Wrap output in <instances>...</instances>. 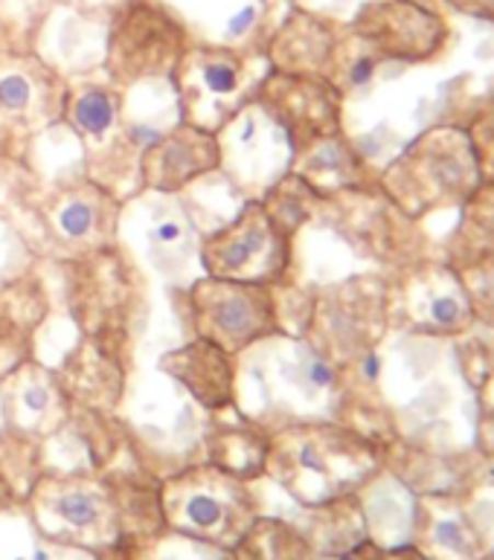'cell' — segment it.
Masks as SVG:
<instances>
[{
	"mask_svg": "<svg viewBox=\"0 0 494 560\" xmlns=\"http://www.w3.org/2000/svg\"><path fill=\"white\" fill-rule=\"evenodd\" d=\"M158 493L163 528L221 552H230L260 517V502L248 482L216 465L181 470Z\"/></svg>",
	"mask_w": 494,
	"mask_h": 560,
	"instance_id": "6da1fadb",
	"label": "cell"
},
{
	"mask_svg": "<svg viewBox=\"0 0 494 560\" xmlns=\"http://www.w3.org/2000/svg\"><path fill=\"white\" fill-rule=\"evenodd\" d=\"M30 514L44 540L84 552H108L123 537L117 493L105 479L84 474H53L35 479L30 493Z\"/></svg>",
	"mask_w": 494,
	"mask_h": 560,
	"instance_id": "7a4b0ae2",
	"label": "cell"
},
{
	"mask_svg": "<svg viewBox=\"0 0 494 560\" xmlns=\"http://www.w3.org/2000/svg\"><path fill=\"white\" fill-rule=\"evenodd\" d=\"M195 335L230 354L251 349L279 331L268 284L207 277L189 291Z\"/></svg>",
	"mask_w": 494,
	"mask_h": 560,
	"instance_id": "3957f363",
	"label": "cell"
},
{
	"mask_svg": "<svg viewBox=\"0 0 494 560\" xmlns=\"http://www.w3.org/2000/svg\"><path fill=\"white\" fill-rule=\"evenodd\" d=\"M184 30L154 3L137 0L119 12L111 33L108 70L117 82H140L154 75H175L184 59Z\"/></svg>",
	"mask_w": 494,
	"mask_h": 560,
	"instance_id": "277c9868",
	"label": "cell"
},
{
	"mask_svg": "<svg viewBox=\"0 0 494 560\" xmlns=\"http://www.w3.org/2000/svg\"><path fill=\"white\" fill-rule=\"evenodd\" d=\"M177 93L186 122L204 131H218L242 110L244 88L251 84V65L233 50L198 47L186 50L175 70Z\"/></svg>",
	"mask_w": 494,
	"mask_h": 560,
	"instance_id": "5b68a950",
	"label": "cell"
},
{
	"mask_svg": "<svg viewBox=\"0 0 494 560\" xmlns=\"http://www.w3.org/2000/svg\"><path fill=\"white\" fill-rule=\"evenodd\" d=\"M202 261L216 279L268 284L285 265V235L277 230L265 203L251 201L239 218L204 242Z\"/></svg>",
	"mask_w": 494,
	"mask_h": 560,
	"instance_id": "8992f818",
	"label": "cell"
},
{
	"mask_svg": "<svg viewBox=\"0 0 494 560\" xmlns=\"http://www.w3.org/2000/svg\"><path fill=\"white\" fill-rule=\"evenodd\" d=\"M221 166V142L216 131L198 126H177L142 151V180L154 192H177L189 180Z\"/></svg>",
	"mask_w": 494,
	"mask_h": 560,
	"instance_id": "52a82bcc",
	"label": "cell"
},
{
	"mask_svg": "<svg viewBox=\"0 0 494 560\" xmlns=\"http://www.w3.org/2000/svg\"><path fill=\"white\" fill-rule=\"evenodd\" d=\"M233 354L212 340L195 337L193 343L169 351L160 360V369L186 386V393L207 410H225L235 401V369Z\"/></svg>",
	"mask_w": 494,
	"mask_h": 560,
	"instance_id": "ba28073f",
	"label": "cell"
},
{
	"mask_svg": "<svg viewBox=\"0 0 494 560\" xmlns=\"http://www.w3.org/2000/svg\"><path fill=\"white\" fill-rule=\"evenodd\" d=\"M3 407H7L9 424L26 439L33 433L56 430V424H61L68 412L56 377H50L47 369L35 363H21L9 372L3 381Z\"/></svg>",
	"mask_w": 494,
	"mask_h": 560,
	"instance_id": "9c48e42d",
	"label": "cell"
},
{
	"mask_svg": "<svg viewBox=\"0 0 494 560\" xmlns=\"http://www.w3.org/2000/svg\"><path fill=\"white\" fill-rule=\"evenodd\" d=\"M50 221L65 242L100 247L102 238H108L114 212H111V201L105 198V192L88 186V189H76V192L65 195L56 203Z\"/></svg>",
	"mask_w": 494,
	"mask_h": 560,
	"instance_id": "30bf717a",
	"label": "cell"
},
{
	"mask_svg": "<svg viewBox=\"0 0 494 560\" xmlns=\"http://www.w3.org/2000/svg\"><path fill=\"white\" fill-rule=\"evenodd\" d=\"M268 453L271 439L253 427H218L210 433V465L244 482L265 474Z\"/></svg>",
	"mask_w": 494,
	"mask_h": 560,
	"instance_id": "8fae6325",
	"label": "cell"
},
{
	"mask_svg": "<svg viewBox=\"0 0 494 560\" xmlns=\"http://www.w3.org/2000/svg\"><path fill=\"white\" fill-rule=\"evenodd\" d=\"M230 555L233 560H309L311 544L283 520L260 514Z\"/></svg>",
	"mask_w": 494,
	"mask_h": 560,
	"instance_id": "7c38bea8",
	"label": "cell"
},
{
	"mask_svg": "<svg viewBox=\"0 0 494 560\" xmlns=\"http://www.w3.org/2000/svg\"><path fill=\"white\" fill-rule=\"evenodd\" d=\"M65 114H68L70 126L93 145L105 142L119 128L117 93L100 88V84H84L73 96H68Z\"/></svg>",
	"mask_w": 494,
	"mask_h": 560,
	"instance_id": "4fadbf2b",
	"label": "cell"
},
{
	"mask_svg": "<svg viewBox=\"0 0 494 560\" xmlns=\"http://www.w3.org/2000/svg\"><path fill=\"white\" fill-rule=\"evenodd\" d=\"M35 70L9 68L0 73V114L18 117V114H26V110L35 108V100H38V93H42V84L56 79V75H53V79H38Z\"/></svg>",
	"mask_w": 494,
	"mask_h": 560,
	"instance_id": "5bb4252c",
	"label": "cell"
},
{
	"mask_svg": "<svg viewBox=\"0 0 494 560\" xmlns=\"http://www.w3.org/2000/svg\"><path fill=\"white\" fill-rule=\"evenodd\" d=\"M177 238H181V224L177 221H160L158 226H154V242L160 244H175Z\"/></svg>",
	"mask_w": 494,
	"mask_h": 560,
	"instance_id": "9a60e30c",
	"label": "cell"
},
{
	"mask_svg": "<svg viewBox=\"0 0 494 560\" xmlns=\"http://www.w3.org/2000/svg\"><path fill=\"white\" fill-rule=\"evenodd\" d=\"M15 486H12V479H9L7 468L0 465V511L3 509H12L15 505Z\"/></svg>",
	"mask_w": 494,
	"mask_h": 560,
	"instance_id": "2e32d148",
	"label": "cell"
},
{
	"mask_svg": "<svg viewBox=\"0 0 494 560\" xmlns=\"http://www.w3.org/2000/svg\"><path fill=\"white\" fill-rule=\"evenodd\" d=\"M460 317V308L453 300H436L434 302V319L436 323H453Z\"/></svg>",
	"mask_w": 494,
	"mask_h": 560,
	"instance_id": "e0dca14e",
	"label": "cell"
},
{
	"mask_svg": "<svg viewBox=\"0 0 494 560\" xmlns=\"http://www.w3.org/2000/svg\"><path fill=\"white\" fill-rule=\"evenodd\" d=\"M378 560H425L420 558L416 552H411V549H404V552H390V555H381Z\"/></svg>",
	"mask_w": 494,
	"mask_h": 560,
	"instance_id": "ac0fdd59",
	"label": "cell"
},
{
	"mask_svg": "<svg viewBox=\"0 0 494 560\" xmlns=\"http://www.w3.org/2000/svg\"><path fill=\"white\" fill-rule=\"evenodd\" d=\"M480 3H483L486 9H494V0H480Z\"/></svg>",
	"mask_w": 494,
	"mask_h": 560,
	"instance_id": "d6986e66",
	"label": "cell"
}]
</instances>
